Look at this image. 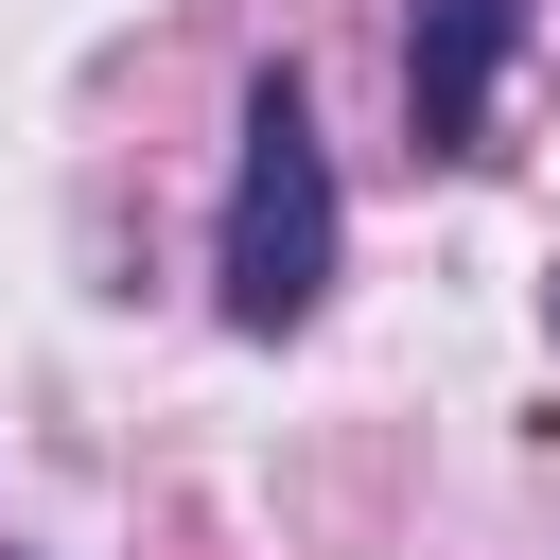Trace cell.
<instances>
[{
    "label": "cell",
    "instance_id": "cell-1",
    "mask_svg": "<svg viewBox=\"0 0 560 560\" xmlns=\"http://www.w3.org/2000/svg\"><path fill=\"white\" fill-rule=\"evenodd\" d=\"M332 245H350V192H332L315 88H298V70H245V158H228V228H210V298H228V332H262V350L315 332Z\"/></svg>",
    "mask_w": 560,
    "mask_h": 560
},
{
    "label": "cell",
    "instance_id": "cell-3",
    "mask_svg": "<svg viewBox=\"0 0 560 560\" xmlns=\"http://www.w3.org/2000/svg\"><path fill=\"white\" fill-rule=\"evenodd\" d=\"M542 315H560V298H542Z\"/></svg>",
    "mask_w": 560,
    "mask_h": 560
},
{
    "label": "cell",
    "instance_id": "cell-2",
    "mask_svg": "<svg viewBox=\"0 0 560 560\" xmlns=\"http://www.w3.org/2000/svg\"><path fill=\"white\" fill-rule=\"evenodd\" d=\"M508 52H525V0H402V122H420V158H490Z\"/></svg>",
    "mask_w": 560,
    "mask_h": 560
}]
</instances>
